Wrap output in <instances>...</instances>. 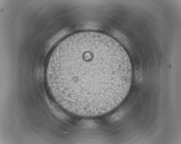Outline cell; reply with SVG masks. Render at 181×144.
<instances>
[{"label": "cell", "instance_id": "6da1fadb", "mask_svg": "<svg viewBox=\"0 0 181 144\" xmlns=\"http://www.w3.org/2000/svg\"><path fill=\"white\" fill-rule=\"evenodd\" d=\"M49 90L70 114L101 115L117 107L127 95L132 70L122 46L111 37L86 31L60 42L45 70Z\"/></svg>", "mask_w": 181, "mask_h": 144}]
</instances>
